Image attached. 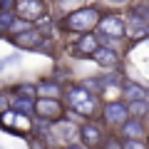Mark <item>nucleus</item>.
Segmentation results:
<instances>
[{"label":"nucleus","mask_w":149,"mask_h":149,"mask_svg":"<svg viewBox=\"0 0 149 149\" xmlns=\"http://www.w3.org/2000/svg\"><path fill=\"white\" fill-rule=\"evenodd\" d=\"M50 132H55L60 137V142H65V144H80V124H77L74 117L62 114L60 119H55L50 124Z\"/></svg>","instance_id":"obj_5"},{"label":"nucleus","mask_w":149,"mask_h":149,"mask_svg":"<svg viewBox=\"0 0 149 149\" xmlns=\"http://www.w3.org/2000/svg\"><path fill=\"white\" fill-rule=\"evenodd\" d=\"M80 3H82V0H57L60 8H77Z\"/></svg>","instance_id":"obj_25"},{"label":"nucleus","mask_w":149,"mask_h":149,"mask_svg":"<svg viewBox=\"0 0 149 149\" xmlns=\"http://www.w3.org/2000/svg\"><path fill=\"white\" fill-rule=\"evenodd\" d=\"M15 3H17V0H0V8H5V10H13V8H15Z\"/></svg>","instance_id":"obj_26"},{"label":"nucleus","mask_w":149,"mask_h":149,"mask_svg":"<svg viewBox=\"0 0 149 149\" xmlns=\"http://www.w3.org/2000/svg\"><path fill=\"white\" fill-rule=\"evenodd\" d=\"M13 10H15V15L22 17V20L37 22L45 13H47V5H45V0H17Z\"/></svg>","instance_id":"obj_7"},{"label":"nucleus","mask_w":149,"mask_h":149,"mask_svg":"<svg viewBox=\"0 0 149 149\" xmlns=\"http://www.w3.org/2000/svg\"><path fill=\"white\" fill-rule=\"evenodd\" d=\"M117 129L124 139H144L147 134V124L142 122V117H127Z\"/></svg>","instance_id":"obj_12"},{"label":"nucleus","mask_w":149,"mask_h":149,"mask_svg":"<svg viewBox=\"0 0 149 149\" xmlns=\"http://www.w3.org/2000/svg\"><path fill=\"white\" fill-rule=\"evenodd\" d=\"M97 20H100V10H97L95 5H87V8H72V10H70L57 25L62 27V30H67V32L80 35V32L95 30Z\"/></svg>","instance_id":"obj_2"},{"label":"nucleus","mask_w":149,"mask_h":149,"mask_svg":"<svg viewBox=\"0 0 149 149\" xmlns=\"http://www.w3.org/2000/svg\"><path fill=\"white\" fill-rule=\"evenodd\" d=\"M62 82H57V80H40L35 85V90H37V97H62Z\"/></svg>","instance_id":"obj_15"},{"label":"nucleus","mask_w":149,"mask_h":149,"mask_svg":"<svg viewBox=\"0 0 149 149\" xmlns=\"http://www.w3.org/2000/svg\"><path fill=\"white\" fill-rule=\"evenodd\" d=\"M15 92H17V95H25V97H37L35 85H30V82H22V85H17Z\"/></svg>","instance_id":"obj_20"},{"label":"nucleus","mask_w":149,"mask_h":149,"mask_svg":"<svg viewBox=\"0 0 149 149\" xmlns=\"http://www.w3.org/2000/svg\"><path fill=\"white\" fill-rule=\"evenodd\" d=\"M122 147H132V149H137V147H147V142L144 139H124V142H119Z\"/></svg>","instance_id":"obj_22"},{"label":"nucleus","mask_w":149,"mask_h":149,"mask_svg":"<svg viewBox=\"0 0 149 149\" xmlns=\"http://www.w3.org/2000/svg\"><path fill=\"white\" fill-rule=\"evenodd\" d=\"M100 5H104V8H127L132 0H97Z\"/></svg>","instance_id":"obj_21"},{"label":"nucleus","mask_w":149,"mask_h":149,"mask_svg":"<svg viewBox=\"0 0 149 149\" xmlns=\"http://www.w3.org/2000/svg\"><path fill=\"white\" fill-rule=\"evenodd\" d=\"M0 70H3V62H0Z\"/></svg>","instance_id":"obj_27"},{"label":"nucleus","mask_w":149,"mask_h":149,"mask_svg":"<svg viewBox=\"0 0 149 149\" xmlns=\"http://www.w3.org/2000/svg\"><path fill=\"white\" fill-rule=\"evenodd\" d=\"M127 22V35H132V37H147L149 35V20H144V17H139V15H129V20H124Z\"/></svg>","instance_id":"obj_14"},{"label":"nucleus","mask_w":149,"mask_h":149,"mask_svg":"<svg viewBox=\"0 0 149 149\" xmlns=\"http://www.w3.org/2000/svg\"><path fill=\"white\" fill-rule=\"evenodd\" d=\"M127 112H129V117H147L149 114V100L147 97H137V100H129L127 102Z\"/></svg>","instance_id":"obj_17"},{"label":"nucleus","mask_w":149,"mask_h":149,"mask_svg":"<svg viewBox=\"0 0 149 149\" xmlns=\"http://www.w3.org/2000/svg\"><path fill=\"white\" fill-rule=\"evenodd\" d=\"M95 32L117 37V40H124V37H127V22H124L122 15L107 13V15H100V20H97V25H95Z\"/></svg>","instance_id":"obj_4"},{"label":"nucleus","mask_w":149,"mask_h":149,"mask_svg":"<svg viewBox=\"0 0 149 149\" xmlns=\"http://www.w3.org/2000/svg\"><path fill=\"white\" fill-rule=\"evenodd\" d=\"M127 117H129L127 102L112 100V102H107V104L102 107V119H104V124H107V127H112V129H117Z\"/></svg>","instance_id":"obj_8"},{"label":"nucleus","mask_w":149,"mask_h":149,"mask_svg":"<svg viewBox=\"0 0 149 149\" xmlns=\"http://www.w3.org/2000/svg\"><path fill=\"white\" fill-rule=\"evenodd\" d=\"M62 114H67V112H65V104L60 102V97H35V114L32 117L55 122Z\"/></svg>","instance_id":"obj_6"},{"label":"nucleus","mask_w":149,"mask_h":149,"mask_svg":"<svg viewBox=\"0 0 149 149\" xmlns=\"http://www.w3.org/2000/svg\"><path fill=\"white\" fill-rule=\"evenodd\" d=\"M62 97H65V112H70V117H74V119H95L100 114L97 92H92L82 82L62 87Z\"/></svg>","instance_id":"obj_1"},{"label":"nucleus","mask_w":149,"mask_h":149,"mask_svg":"<svg viewBox=\"0 0 149 149\" xmlns=\"http://www.w3.org/2000/svg\"><path fill=\"white\" fill-rule=\"evenodd\" d=\"M124 95H127V100H137V97H147V90L134 85V82H127L124 85Z\"/></svg>","instance_id":"obj_19"},{"label":"nucleus","mask_w":149,"mask_h":149,"mask_svg":"<svg viewBox=\"0 0 149 149\" xmlns=\"http://www.w3.org/2000/svg\"><path fill=\"white\" fill-rule=\"evenodd\" d=\"M97 45H100V42H97L95 30H90V32H80V37H77V40L70 45V55H74V57H90L92 50H95Z\"/></svg>","instance_id":"obj_11"},{"label":"nucleus","mask_w":149,"mask_h":149,"mask_svg":"<svg viewBox=\"0 0 149 149\" xmlns=\"http://www.w3.org/2000/svg\"><path fill=\"white\" fill-rule=\"evenodd\" d=\"M8 107H10V92L3 90V92H0V112L8 109Z\"/></svg>","instance_id":"obj_23"},{"label":"nucleus","mask_w":149,"mask_h":149,"mask_svg":"<svg viewBox=\"0 0 149 149\" xmlns=\"http://www.w3.org/2000/svg\"><path fill=\"white\" fill-rule=\"evenodd\" d=\"M132 13L139 15V17H144V20H149V5H137V8H132Z\"/></svg>","instance_id":"obj_24"},{"label":"nucleus","mask_w":149,"mask_h":149,"mask_svg":"<svg viewBox=\"0 0 149 149\" xmlns=\"http://www.w3.org/2000/svg\"><path fill=\"white\" fill-rule=\"evenodd\" d=\"M42 32L37 30V27H27V30H20V32H15L13 35V45L15 47H20V50H37L40 45H42Z\"/></svg>","instance_id":"obj_10"},{"label":"nucleus","mask_w":149,"mask_h":149,"mask_svg":"<svg viewBox=\"0 0 149 149\" xmlns=\"http://www.w3.org/2000/svg\"><path fill=\"white\" fill-rule=\"evenodd\" d=\"M13 20H15V10H5V8H0V35L10 30Z\"/></svg>","instance_id":"obj_18"},{"label":"nucleus","mask_w":149,"mask_h":149,"mask_svg":"<svg viewBox=\"0 0 149 149\" xmlns=\"http://www.w3.org/2000/svg\"><path fill=\"white\" fill-rule=\"evenodd\" d=\"M90 57L95 60L100 67H117L119 65V50H112V47H107V45H97Z\"/></svg>","instance_id":"obj_13"},{"label":"nucleus","mask_w":149,"mask_h":149,"mask_svg":"<svg viewBox=\"0 0 149 149\" xmlns=\"http://www.w3.org/2000/svg\"><path fill=\"white\" fill-rule=\"evenodd\" d=\"M10 107L15 112L22 114H35V97H25V95H10Z\"/></svg>","instance_id":"obj_16"},{"label":"nucleus","mask_w":149,"mask_h":149,"mask_svg":"<svg viewBox=\"0 0 149 149\" xmlns=\"http://www.w3.org/2000/svg\"><path fill=\"white\" fill-rule=\"evenodd\" d=\"M104 142V132L95 119H82L80 122V144L85 147H100Z\"/></svg>","instance_id":"obj_9"},{"label":"nucleus","mask_w":149,"mask_h":149,"mask_svg":"<svg viewBox=\"0 0 149 149\" xmlns=\"http://www.w3.org/2000/svg\"><path fill=\"white\" fill-rule=\"evenodd\" d=\"M0 127L8 129L10 134H22V137H27V134L32 132V117L30 114H22V112H15L13 107H8V109L0 112Z\"/></svg>","instance_id":"obj_3"}]
</instances>
